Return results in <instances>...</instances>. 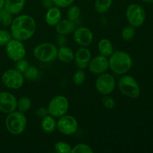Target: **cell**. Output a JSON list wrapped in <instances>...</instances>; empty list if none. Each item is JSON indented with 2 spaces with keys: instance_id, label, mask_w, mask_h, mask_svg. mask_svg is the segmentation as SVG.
I'll use <instances>...</instances> for the list:
<instances>
[{
  "instance_id": "cell-5",
  "label": "cell",
  "mask_w": 153,
  "mask_h": 153,
  "mask_svg": "<svg viewBox=\"0 0 153 153\" xmlns=\"http://www.w3.org/2000/svg\"><path fill=\"white\" fill-rule=\"evenodd\" d=\"M118 88L124 96L131 99H136L140 96V89L138 83L131 76H123L118 81Z\"/></svg>"
},
{
  "instance_id": "cell-35",
  "label": "cell",
  "mask_w": 153,
  "mask_h": 153,
  "mask_svg": "<svg viewBox=\"0 0 153 153\" xmlns=\"http://www.w3.org/2000/svg\"><path fill=\"white\" fill-rule=\"evenodd\" d=\"M47 114H49L48 113L47 108L44 107H40L36 110L35 111V115L37 117L43 118L45 116H46Z\"/></svg>"
},
{
  "instance_id": "cell-25",
  "label": "cell",
  "mask_w": 153,
  "mask_h": 153,
  "mask_svg": "<svg viewBox=\"0 0 153 153\" xmlns=\"http://www.w3.org/2000/svg\"><path fill=\"white\" fill-rule=\"evenodd\" d=\"M81 13H82L81 12V9L79 6H70V8L68 9V10L67 12V19L76 22L79 19V18L80 17Z\"/></svg>"
},
{
  "instance_id": "cell-3",
  "label": "cell",
  "mask_w": 153,
  "mask_h": 153,
  "mask_svg": "<svg viewBox=\"0 0 153 153\" xmlns=\"http://www.w3.org/2000/svg\"><path fill=\"white\" fill-rule=\"evenodd\" d=\"M4 124L9 133L13 135H19L25 131L27 120L24 113L19 111H14L7 114Z\"/></svg>"
},
{
  "instance_id": "cell-34",
  "label": "cell",
  "mask_w": 153,
  "mask_h": 153,
  "mask_svg": "<svg viewBox=\"0 0 153 153\" xmlns=\"http://www.w3.org/2000/svg\"><path fill=\"white\" fill-rule=\"evenodd\" d=\"M75 0H53L54 4L55 6L59 8H64V7H70Z\"/></svg>"
},
{
  "instance_id": "cell-18",
  "label": "cell",
  "mask_w": 153,
  "mask_h": 153,
  "mask_svg": "<svg viewBox=\"0 0 153 153\" xmlns=\"http://www.w3.org/2000/svg\"><path fill=\"white\" fill-rule=\"evenodd\" d=\"M25 0H5L4 8L12 15L18 14L24 8Z\"/></svg>"
},
{
  "instance_id": "cell-38",
  "label": "cell",
  "mask_w": 153,
  "mask_h": 153,
  "mask_svg": "<svg viewBox=\"0 0 153 153\" xmlns=\"http://www.w3.org/2000/svg\"><path fill=\"white\" fill-rule=\"evenodd\" d=\"M141 1H144L146 3H153V0H141Z\"/></svg>"
},
{
  "instance_id": "cell-15",
  "label": "cell",
  "mask_w": 153,
  "mask_h": 153,
  "mask_svg": "<svg viewBox=\"0 0 153 153\" xmlns=\"http://www.w3.org/2000/svg\"><path fill=\"white\" fill-rule=\"evenodd\" d=\"M91 60V51L86 46H81L74 53V60L76 66L80 70H85L88 67Z\"/></svg>"
},
{
  "instance_id": "cell-23",
  "label": "cell",
  "mask_w": 153,
  "mask_h": 153,
  "mask_svg": "<svg viewBox=\"0 0 153 153\" xmlns=\"http://www.w3.org/2000/svg\"><path fill=\"white\" fill-rule=\"evenodd\" d=\"M31 100L29 97H22L19 98V100L17 101V108L18 111L22 113L25 114V112L28 111L31 107Z\"/></svg>"
},
{
  "instance_id": "cell-19",
  "label": "cell",
  "mask_w": 153,
  "mask_h": 153,
  "mask_svg": "<svg viewBox=\"0 0 153 153\" xmlns=\"http://www.w3.org/2000/svg\"><path fill=\"white\" fill-rule=\"evenodd\" d=\"M40 126L45 133L51 134L54 132L57 128V121L55 120L54 117L51 116L50 114H47L44 117L42 118Z\"/></svg>"
},
{
  "instance_id": "cell-28",
  "label": "cell",
  "mask_w": 153,
  "mask_h": 153,
  "mask_svg": "<svg viewBox=\"0 0 153 153\" xmlns=\"http://www.w3.org/2000/svg\"><path fill=\"white\" fill-rule=\"evenodd\" d=\"M0 15H1V24H2L4 27L10 26L12 21H13V17H12L11 13H9L8 11H7V10L3 7V8H1V10H0Z\"/></svg>"
},
{
  "instance_id": "cell-4",
  "label": "cell",
  "mask_w": 153,
  "mask_h": 153,
  "mask_svg": "<svg viewBox=\"0 0 153 153\" xmlns=\"http://www.w3.org/2000/svg\"><path fill=\"white\" fill-rule=\"evenodd\" d=\"M58 49L51 43H42L37 45L33 51L36 59L43 63H50L58 57Z\"/></svg>"
},
{
  "instance_id": "cell-22",
  "label": "cell",
  "mask_w": 153,
  "mask_h": 153,
  "mask_svg": "<svg viewBox=\"0 0 153 153\" xmlns=\"http://www.w3.org/2000/svg\"><path fill=\"white\" fill-rule=\"evenodd\" d=\"M112 1V0H96L94 3L95 10L100 14L107 13L111 7Z\"/></svg>"
},
{
  "instance_id": "cell-17",
  "label": "cell",
  "mask_w": 153,
  "mask_h": 153,
  "mask_svg": "<svg viewBox=\"0 0 153 153\" xmlns=\"http://www.w3.org/2000/svg\"><path fill=\"white\" fill-rule=\"evenodd\" d=\"M76 28V22L70 19H61L56 25L55 30L61 35H67L70 33H73Z\"/></svg>"
},
{
  "instance_id": "cell-13",
  "label": "cell",
  "mask_w": 153,
  "mask_h": 153,
  "mask_svg": "<svg viewBox=\"0 0 153 153\" xmlns=\"http://www.w3.org/2000/svg\"><path fill=\"white\" fill-rule=\"evenodd\" d=\"M17 100L16 97L7 91L0 92V111L9 114L16 110Z\"/></svg>"
},
{
  "instance_id": "cell-12",
  "label": "cell",
  "mask_w": 153,
  "mask_h": 153,
  "mask_svg": "<svg viewBox=\"0 0 153 153\" xmlns=\"http://www.w3.org/2000/svg\"><path fill=\"white\" fill-rule=\"evenodd\" d=\"M73 40L81 46H88L94 40V34L90 28L85 26L78 27L73 31Z\"/></svg>"
},
{
  "instance_id": "cell-9",
  "label": "cell",
  "mask_w": 153,
  "mask_h": 153,
  "mask_svg": "<svg viewBox=\"0 0 153 153\" xmlns=\"http://www.w3.org/2000/svg\"><path fill=\"white\" fill-rule=\"evenodd\" d=\"M126 19L129 25L134 28L141 26L146 19V13L143 7L137 4H131L128 6L126 12Z\"/></svg>"
},
{
  "instance_id": "cell-32",
  "label": "cell",
  "mask_w": 153,
  "mask_h": 153,
  "mask_svg": "<svg viewBox=\"0 0 153 153\" xmlns=\"http://www.w3.org/2000/svg\"><path fill=\"white\" fill-rule=\"evenodd\" d=\"M102 105L107 109H113L116 105L115 100L108 95H105L103 97L102 100Z\"/></svg>"
},
{
  "instance_id": "cell-16",
  "label": "cell",
  "mask_w": 153,
  "mask_h": 153,
  "mask_svg": "<svg viewBox=\"0 0 153 153\" xmlns=\"http://www.w3.org/2000/svg\"><path fill=\"white\" fill-rule=\"evenodd\" d=\"M61 16L62 13L59 7L54 5L48 9L46 11L45 15V21L49 26H55L61 20Z\"/></svg>"
},
{
  "instance_id": "cell-2",
  "label": "cell",
  "mask_w": 153,
  "mask_h": 153,
  "mask_svg": "<svg viewBox=\"0 0 153 153\" xmlns=\"http://www.w3.org/2000/svg\"><path fill=\"white\" fill-rule=\"evenodd\" d=\"M109 68L114 74L123 75L130 70L132 59L129 54L123 51H117L109 57Z\"/></svg>"
},
{
  "instance_id": "cell-26",
  "label": "cell",
  "mask_w": 153,
  "mask_h": 153,
  "mask_svg": "<svg viewBox=\"0 0 153 153\" xmlns=\"http://www.w3.org/2000/svg\"><path fill=\"white\" fill-rule=\"evenodd\" d=\"M72 146L70 143L64 141H58L55 143L54 149L58 153H71Z\"/></svg>"
},
{
  "instance_id": "cell-6",
  "label": "cell",
  "mask_w": 153,
  "mask_h": 153,
  "mask_svg": "<svg viewBox=\"0 0 153 153\" xmlns=\"http://www.w3.org/2000/svg\"><path fill=\"white\" fill-rule=\"evenodd\" d=\"M69 101L64 96L58 95L53 97L48 105L47 110L49 114L54 117L59 118L67 114L69 110Z\"/></svg>"
},
{
  "instance_id": "cell-10",
  "label": "cell",
  "mask_w": 153,
  "mask_h": 153,
  "mask_svg": "<svg viewBox=\"0 0 153 153\" xmlns=\"http://www.w3.org/2000/svg\"><path fill=\"white\" fill-rule=\"evenodd\" d=\"M5 52L9 59L11 61H19L25 58L26 50L22 41L12 38L5 45Z\"/></svg>"
},
{
  "instance_id": "cell-1",
  "label": "cell",
  "mask_w": 153,
  "mask_h": 153,
  "mask_svg": "<svg viewBox=\"0 0 153 153\" xmlns=\"http://www.w3.org/2000/svg\"><path fill=\"white\" fill-rule=\"evenodd\" d=\"M12 38L26 41L33 37L36 31V22L32 16L27 14L17 16L10 24Z\"/></svg>"
},
{
  "instance_id": "cell-30",
  "label": "cell",
  "mask_w": 153,
  "mask_h": 153,
  "mask_svg": "<svg viewBox=\"0 0 153 153\" xmlns=\"http://www.w3.org/2000/svg\"><path fill=\"white\" fill-rule=\"evenodd\" d=\"M92 148L85 143H78L72 148L71 153H93Z\"/></svg>"
},
{
  "instance_id": "cell-27",
  "label": "cell",
  "mask_w": 153,
  "mask_h": 153,
  "mask_svg": "<svg viewBox=\"0 0 153 153\" xmlns=\"http://www.w3.org/2000/svg\"><path fill=\"white\" fill-rule=\"evenodd\" d=\"M135 32V28L134 26H132V25H129L128 26H126L123 29L122 33H121V36H122V38L125 41H129V40H131L134 37Z\"/></svg>"
},
{
  "instance_id": "cell-21",
  "label": "cell",
  "mask_w": 153,
  "mask_h": 153,
  "mask_svg": "<svg viewBox=\"0 0 153 153\" xmlns=\"http://www.w3.org/2000/svg\"><path fill=\"white\" fill-rule=\"evenodd\" d=\"M57 58H58L61 62L69 64L74 60V52L70 48L65 46H61L58 50Z\"/></svg>"
},
{
  "instance_id": "cell-39",
  "label": "cell",
  "mask_w": 153,
  "mask_h": 153,
  "mask_svg": "<svg viewBox=\"0 0 153 153\" xmlns=\"http://www.w3.org/2000/svg\"><path fill=\"white\" fill-rule=\"evenodd\" d=\"M1 24V15H0V25Z\"/></svg>"
},
{
  "instance_id": "cell-11",
  "label": "cell",
  "mask_w": 153,
  "mask_h": 153,
  "mask_svg": "<svg viewBox=\"0 0 153 153\" xmlns=\"http://www.w3.org/2000/svg\"><path fill=\"white\" fill-rule=\"evenodd\" d=\"M78 121L71 115H64L57 121V129L64 135L74 134L78 131Z\"/></svg>"
},
{
  "instance_id": "cell-14",
  "label": "cell",
  "mask_w": 153,
  "mask_h": 153,
  "mask_svg": "<svg viewBox=\"0 0 153 153\" xmlns=\"http://www.w3.org/2000/svg\"><path fill=\"white\" fill-rule=\"evenodd\" d=\"M89 70L96 75H100L104 73L108 70L109 62L107 57L100 55L95 58H91L89 63Z\"/></svg>"
},
{
  "instance_id": "cell-20",
  "label": "cell",
  "mask_w": 153,
  "mask_h": 153,
  "mask_svg": "<svg viewBox=\"0 0 153 153\" xmlns=\"http://www.w3.org/2000/svg\"><path fill=\"white\" fill-rule=\"evenodd\" d=\"M98 50L100 55L105 57H110L114 52L113 43L109 39L103 38L100 40L98 43Z\"/></svg>"
},
{
  "instance_id": "cell-31",
  "label": "cell",
  "mask_w": 153,
  "mask_h": 153,
  "mask_svg": "<svg viewBox=\"0 0 153 153\" xmlns=\"http://www.w3.org/2000/svg\"><path fill=\"white\" fill-rule=\"evenodd\" d=\"M12 39L10 32L7 30L0 29V46H5V45Z\"/></svg>"
},
{
  "instance_id": "cell-29",
  "label": "cell",
  "mask_w": 153,
  "mask_h": 153,
  "mask_svg": "<svg viewBox=\"0 0 153 153\" xmlns=\"http://www.w3.org/2000/svg\"><path fill=\"white\" fill-rule=\"evenodd\" d=\"M85 79H86V74H85L84 70H80L76 72L73 76V82L74 85H82L85 82Z\"/></svg>"
},
{
  "instance_id": "cell-7",
  "label": "cell",
  "mask_w": 153,
  "mask_h": 153,
  "mask_svg": "<svg viewBox=\"0 0 153 153\" xmlns=\"http://www.w3.org/2000/svg\"><path fill=\"white\" fill-rule=\"evenodd\" d=\"M1 82L9 89L18 90L24 84L23 74L16 69H10L4 72L1 76Z\"/></svg>"
},
{
  "instance_id": "cell-36",
  "label": "cell",
  "mask_w": 153,
  "mask_h": 153,
  "mask_svg": "<svg viewBox=\"0 0 153 153\" xmlns=\"http://www.w3.org/2000/svg\"><path fill=\"white\" fill-rule=\"evenodd\" d=\"M43 5L46 8L49 9L55 5L53 0H43Z\"/></svg>"
},
{
  "instance_id": "cell-37",
  "label": "cell",
  "mask_w": 153,
  "mask_h": 153,
  "mask_svg": "<svg viewBox=\"0 0 153 153\" xmlns=\"http://www.w3.org/2000/svg\"><path fill=\"white\" fill-rule=\"evenodd\" d=\"M4 1H5V0H0V10H1V8H3V7H4Z\"/></svg>"
},
{
  "instance_id": "cell-33",
  "label": "cell",
  "mask_w": 153,
  "mask_h": 153,
  "mask_svg": "<svg viewBox=\"0 0 153 153\" xmlns=\"http://www.w3.org/2000/svg\"><path fill=\"white\" fill-rule=\"evenodd\" d=\"M16 64H15V69L18 70L19 72L22 73L23 74L24 72L26 70V69L29 67V63L28 61L25 60L24 58L19 60V61H16Z\"/></svg>"
},
{
  "instance_id": "cell-8",
  "label": "cell",
  "mask_w": 153,
  "mask_h": 153,
  "mask_svg": "<svg viewBox=\"0 0 153 153\" xmlns=\"http://www.w3.org/2000/svg\"><path fill=\"white\" fill-rule=\"evenodd\" d=\"M117 82L114 76L110 73H102L97 77L95 86L97 91L102 95H109L116 88Z\"/></svg>"
},
{
  "instance_id": "cell-24",
  "label": "cell",
  "mask_w": 153,
  "mask_h": 153,
  "mask_svg": "<svg viewBox=\"0 0 153 153\" xmlns=\"http://www.w3.org/2000/svg\"><path fill=\"white\" fill-rule=\"evenodd\" d=\"M23 76L29 81H36L40 77V71L34 66H29L23 73Z\"/></svg>"
}]
</instances>
